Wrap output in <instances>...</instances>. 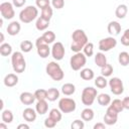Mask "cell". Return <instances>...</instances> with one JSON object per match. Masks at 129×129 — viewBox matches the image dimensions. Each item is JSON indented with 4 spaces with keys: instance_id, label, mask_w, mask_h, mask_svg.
Returning a JSON list of instances; mask_svg holds the SVG:
<instances>
[{
    "instance_id": "cell-1",
    "label": "cell",
    "mask_w": 129,
    "mask_h": 129,
    "mask_svg": "<svg viewBox=\"0 0 129 129\" xmlns=\"http://www.w3.org/2000/svg\"><path fill=\"white\" fill-rule=\"evenodd\" d=\"M72 39L73 42L71 44V49L74 52H80L81 49H83L84 46L89 42L88 36L83 29H76L72 34Z\"/></svg>"
},
{
    "instance_id": "cell-17",
    "label": "cell",
    "mask_w": 129,
    "mask_h": 129,
    "mask_svg": "<svg viewBox=\"0 0 129 129\" xmlns=\"http://www.w3.org/2000/svg\"><path fill=\"white\" fill-rule=\"evenodd\" d=\"M4 85L8 88H11V87H14L15 85H17L18 83V77L15 75V74H8L5 76L4 80Z\"/></svg>"
},
{
    "instance_id": "cell-43",
    "label": "cell",
    "mask_w": 129,
    "mask_h": 129,
    "mask_svg": "<svg viewBox=\"0 0 129 129\" xmlns=\"http://www.w3.org/2000/svg\"><path fill=\"white\" fill-rule=\"evenodd\" d=\"M51 5L55 9H61L64 6V0H51Z\"/></svg>"
},
{
    "instance_id": "cell-36",
    "label": "cell",
    "mask_w": 129,
    "mask_h": 129,
    "mask_svg": "<svg viewBox=\"0 0 129 129\" xmlns=\"http://www.w3.org/2000/svg\"><path fill=\"white\" fill-rule=\"evenodd\" d=\"M34 96L36 98V100H46L47 98V90L44 89H38L34 92Z\"/></svg>"
},
{
    "instance_id": "cell-15",
    "label": "cell",
    "mask_w": 129,
    "mask_h": 129,
    "mask_svg": "<svg viewBox=\"0 0 129 129\" xmlns=\"http://www.w3.org/2000/svg\"><path fill=\"white\" fill-rule=\"evenodd\" d=\"M107 29L112 36H116L121 32V24L118 21H111L109 22Z\"/></svg>"
},
{
    "instance_id": "cell-31",
    "label": "cell",
    "mask_w": 129,
    "mask_h": 129,
    "mask_svg": "<svg viewBox=\"0 0 129 129\" xmlns=\"http://www.w3.org/2000/svg\"><path fill=\"white\" fill-rule=\"evenodd\" d=\"M41 37L43 38V40H44L47 44H49V43H52V42L55 40V33H54L53 31H51V30H48V31L44 32Z\"/></svg>"
},
{
    "instance_id": "cell-49",
    "label": "cell",
    "mask_w": 129,
    "mask_h": 129,
    "mask_svg": "<svg viewBox=\"0 0 129 129\" xmlns=\"http://www.w3.org/2000/svg\"><path fill=\"white\" fill-rule=\"evenodd\" d=\"M6 124H7V123H5V122H2V123H0V129H6V128H7Z\"/></svg>"
},
{
    "instance_id": "cell-33",
    "label": "cell",
    "mask_w": 129,
    "mask_h": 129,
    "mask_svg": "<svg viewBox=\"0 0 129 129\" xmlns=\"http://www.w3.org/2000/svg\"><path fill=\"white\" fill-rule=\"evenodd\" d=\"M32 47H33V44H32V42L30 40H23L20 43V49L23 52H29V51H31L32 50Z\"/></svg>"
},
{
    "instance_id": "cell-45",
    "label": "cell",
    "mask_w": 129,
    "mask_h": 129,
    "mask_svg": "<svg viewBox=\"0 0 129 129\" xmlns=\"http://www.w3.org/2000/svg\"><path fill=\"white\" fill-rule=\"evenodd\" d=\"M25 2H26V0H12V3L14 5V7H17V8L22 7L25 4Z\"/></svg>"
},
{
    "instance_id": "cell-12",
    "label": "cell",
    "mask_w": 129,
    "mask_h": 129,
    "mask_svg": "<svg viewBox=\"0 0 129 129\" xmlns=\"http://www.w3.org/2000/svg\"><path fill=\"white\" fill-rule=\"evenodd\" d=\"M66 50H64V46L61 42L56 41L53 43L52 47H51V55L55 60H61L64 56Z\"/></svg>"
},
{
    "instance_id": "cell-28",
    "label": "cell",
    "mask_w": 129,
    "mask_h": 129,
    "mask_svg": "<svg viewBox=\"0 0 129 129\" xmlns=\"http://www.w3.org/2000/svg\"><path fill=\"white\" fill-rule=\"evenodd\" d=\"M118 61L121 66L126 67L129 64V53L127 51H122L118 55Z\"/></svg>"
},
{
    "instance_id": "cell-7",
    "label": "cell",
    "mask_w": 129,
    "mask_h": 129,
    "mask_svg": "<svg viewBox=\"0 0 129 129\" xmlns=\"http://www.w3.org/2000/svg\"><path fill=\"white\" fill-rule=\"evenodd\" d=\"M76 108H77V104H76V101L74 99L61 98L58 101V109L64 114L74 112L76 110Z\"/></svg>"
},
{
    "instance_id": "cell-34",
    "label": "cell",
    "mask_w": 129,
    "mask_h": 129,
    "mask_svg": "<svg viewBox=\"0 0 129 129\" xmlns=\"http://www.w3.org/2000/svg\"><path fill=\"white\" fill-rule=\"evenodd\" d=\"M104 123L106 125H114L116 124L117 120H118V116H113V115H110L108 113H106L104 115Z\"/></svg>"
},
{
    "instance_id": "cell-39",
    "label": "cell",
    "mask_w": 129,
    "mask_h": 129,
    "mask_svg": "<svg viewBox=\"0 0 129 129\" xmlns=\"http://www.w3.org/2000/svg\"><path fill=\"white\" fill-rule=\"evenodd\" d=\"M83 50H84V53L86 54V56H89V57L92 56L94 54V44L92 42H88L84 46Z\"/></svg>"
},
{
    "instance_id": "cell-6",
    "label": "cell",
    "mask_w": 129,
    "mask_h": 129,
    "mask_svg": "<svg viewBox=\"0 0 129 129\" xmlns=\"http://www.w3.org/2000/svg\"><path fill=\"white\" fill-rule=\"evenodd\" d=\"M96 98H97V90L95 88H93V87H86L83 90L81 100H82V103L85 106L90 107L94 103Z\"/></svg>"
},
{
    "instance_id": "cell-4",
    "label": "cell",
    "mask_w": 129,
    "mask_h": 129,
    "mask_svg": "<svg viewBox=\"0 0 129 129\" xmlns=\"http://www.w3.org/2000/svg\"><path fill=\"white\" fill-rule=\"evenodd\" d=\"M11 62H12L13 71L17 74L23 73L26 69V61L24 59V56H23L22 52H20V51H15V52L12 53Z\"/></svg>"
},
{
    "instance_id": "cell-26",
    "label": "cell",
    "mask_w": 129,
    "mask_h": 129,
    "mask_svg": "<svg viewBox=\"0 0 129 129\" xmlns=\"http://www.w3.org/2000/svg\"><path fill=\"white\" fill-rule=\"evenodd\" d=\"M12 53V46L9 43L3 42L0 45V54L2 56H8Z\"/></svg>"
},
{
    "instance_id": "cell-32",
    "label": "cell",
    "mask_w": 129,
    "mask_h": 129,
    "mask_svg": "<svg viewBox=\"0 0 129 129\" xmlns=\"http://www.w3.org/2000/svg\"><path fill=\"white\" fill-rule=\"evenodd\" d=\"M61 111L59 110V109H55V108H53V109H51L50 111H49V115H48V117H50L51 119H53L55 122H59L60 120H61Z\"/></svg>"
},
{
    "instance_id": "cell-24",
    "label": "cell",
    "mask_w": 129,
    "mask_h": 129,
    "mask_svg": "<svg viewBox=\"0 0 129 129\" xmlns=\"http://www.w3.org/2000/svg\"><path fill=\"white\" fill-rule=\"evenodd\" d=\"M94 116H95L94 111L91 108H89V107L88 108H85L82 111V113H81V118L84 121H91V120L94 119Z\"/></svg>"
},
{
    "instance_id": "cell-2",
    "label": "cell",
    "mask_w": 129,
    "mask_h": 129,
    "mask_svg": "<svg viewBox=\"0 0 129 129\" xmlns=\"http://www.w3.org/2000/svg\"><path fill=\"white\" fill-rule=\"evenodd\" d=\"M38 16V9L36 6L29 5L22 9L19 13V20L23 23H30Z\"/></svg>"
},
{
    "instance_id": "cell-47",
    "label": "cell",
    "mask_w": 129,
    "mask_h": 129,
    "mask_svg": "<svg viewBox=\"0 0 129 129\" xmlns=\"http://www.w3.org/2000/svg\"><path fill=\"white\" fill-rule=\"evenodd\" d=\"M105 128H106L105 123H97L94 125V129H105Z\"/></svg>"
},
{
    "instance_id": "cell-30",
    "label": "cell",
    "mask_w": 129,
    "mask_h": 129,
    "mask_svg": "<svg viewBox=\"0 0 129 129\" xmlns=\"http://www.w3.org/2000/svg\"><path fill=\"white\" fill-rule=\"evenodd\" d=\"M108 85V81L106 80V77L104 76H99L95 79V86L99 89H104Z\"/></svg>"
},
{
    "instance_id": "cell-9",
    "label": "cell",
    "mask_w": 129,
    "mask_h": 129,
    "mask_svg": "<svg viewBox=\"0 0 129 129\" xmlns=\"http://www.w3.org/2000/svg\"><path fill=\"white\" fill-rule=\"evenodd\" d=\"M13 3L10 2H2L0 4V12H1V16L4 19H12L15 15V11L13 8Z\"/></svg>"
},
{
    "instance_id": "cell-19",
    "label": "cell",
    "mask_w": 129,
    "mask_h": 129,
    "mask_svg": "<svg viewBox=\"0 0 129 129\" xmlns=\"http://www.w3.org/2000/svg\"><path fill=\"white\" fill-rule=\"evenodd\" d=\"M127 13H128V7H127V5H125V4H120V5H118L117 8H116V10H115V15H116V17L119 18V19L125 18V16L127 15Z\"/></svg>"
},
{
    "instance_id": "cell-11",
    "label": "cell",
    "mask_w": 129,
    "mask_h": 129,
    "mask_svg": "<svg viewBox=\"0 0 129 129\" xmlns=\"http://www.w3.org/2000/svg\"><path fill=\"white\" fill-rule=\"evenodd\" d=\"M117 45V40L115 37L113 36H109V37H105L102 38L99 41V49L101 51H109L112 48H114Z\"/></svg>"
},
{
    "instance_id": "cell-3",
    "label": "cell",
    "mask_w": 129,
    "mask_h": 129,
    "mask_svg": "<svg viewBox=\"0 0 129 129\" xmlns=\"http://www.w3.org/2000/svg\"><path fill=\"white\" fill-rule=\"evenodd\" d=\"M45 72L46 74L53 80V81H61L64 77V73L63 71L61 70L60 66L56 62V61H50L46 64V68H45Z\"/></svg>"
},
{
    "instance_id": "cell-29",
    "label": "cell",
    "mask_w": 129,
    "mask_h": 129,
    "mask_svg": "<svg viewBox=\"0 0 129 129\" xmlns=\"http://www.w3.org/2000/svg\"><path fill=\"white\" fill-rule=\"evenodd\" d=\"M1 118H2V122L9 124L13 121V113L10 110H2Z\"/></svg>"
},
{
    "instance_id": "cell-10",
    "label": "cell",
    "mask_w": 129,
    "mask_h": 129,
    "mask_svg": "<svg viewBox=\"0 0 129 129\" xmlns=\"http://www.w3.org/2000/svg\"><path fill=\"white\" fill-rule=\"evenodd\" d=\"M109 87H110V90L111 92L116 95V96H119L121 95L123 92H124V86H123V82L120 78H117V77H114L112 78L110 81H109Z\"/></svg>"
},
{
    "instance_id": "cell-14",
    "label": "cell",
    "mask_w": 129,
    "mask_h": 129,
    "mask_svg": "<svg viewBox=\"0 0 129 129\" xmlns=\"http://www.w3.org/2000/svg\"><path fill=\"white\" fill-rule=\"evenodd\" d=\"M36 114H37L36 110L28 107V108H26V109L23 110L22 117H23V119L26 122H34L35 119H36Z\"/></svg>"
},
{
    "instance_id": "cell-8",
    "label": "cell",
    "mask_w": 129,
    "mask_h": 129,
    "mask_svg": "<svg viewBox=\"0 0 129 129\" xmlns=\"http://www.w3.org/2000/svg\"><path fill=\"white\" fill-rule=\"evenodd\" d=\"M35 45H36L37 54H38L41 58H46V57L49 55V53H50V48H49L48 44L43 40V38H42L41 36L36 39Z\"/></svg>"
},
{
    "instance_id": "cell-38",
    "label": "cell",
    "mask_w": 129,
    "mask_h": 129,
    "mask_svg": "<svg viewBox=\"0 0 129 129\" xmlns=\"http://www.w3.org/2000/svg\"><path fill=\"white\" fill-rule=\"evenodd\" d=\"M113 73V67L110 63H106L104 67L101 68V74L104 77H110Z\"/></svg>"
},
{
    "instance_id": "cell-48",
    "label": "cell",
    "mask_w": 129,
    "mask_h": 129,
    "mask_svg": "<svg viewBox=\"0 0 129 129\" xmlns=\"http://www.w3.org/2000/svg\"><path fill=\"white\" fill-rule=\"evenodd\" d=\"M17 129H29V126L27 124H19L17 126Z\"/></svg>"
},
{
    "instance_id": "cell-13",
    "label": "cell",
    "mask_w": 129,
    "mask_h": 129,
    "mask_svg": "<svg viewBox=\"0 0 129 129\" xmlns=\"http://www.w3.org/2000/svg\"><path fill=\"white\" fill-rule=\"evenodd\" d=\"M19 100H20V102H21L23 105L29 106V105H31V104L34 103V101L36 100V98H35L34 94H32V93H30V92H23V93L20 94Z\"/></svg>"
},
{
    "instance_id": "cell-25",
    "label": "cell",
    "mask_w": 129,
    "mask_h": 129,
    "mask_svg": "<svg viewBox=\"0 0 129 129\" xmlns=\"http://www.w3.org/2000/svg\"><path fill=\"white\" fill-rule=\"evenodd\" d=\"M97 101H98L99 105L105 107V106H108V105L111 103V97H110L108 94H104V93H102V94L98 95V97H97Z\"/></svg>"
},
{
    "instance_id": "cell-22",
    "label": "cell",
    "mask_w": 129,
    "mask_h": 129,
    "mask_svg": "<svg viewBox=\"0 0 129 129\" xmlns=\"http://www.w3.org/2000/svg\"><path fill=\"white\" fill-rule=\"evenodd\" d=\"M95 63L102 68L104 67L106 63H107V57L105 55V53H103V51H100V52H97L95 54Z\"/></svg>"
},
{
    "instance_id": "cell-42",
    "label": "cell",
    "mask_w": 129,
    "mask_h": 129,
    "mask_svg": "<svg viewBox=\"0 0 129 129\" xmlns=\"http://www.w3.org/2000/svg\"><path fill=\"white\" fill-rule=\"evenodd\" d=\"M84 126H85L84 121L79 120V119L75 120V121L71 124V128H72V129H83V128H84Z\"/></svg>"
},
{
    "instance_id": "cell-23",
    "label": "cell",
    "mask_w": 129,
    "mask_h": 129,
    "mask_svg": "<svg viewBox=\"0 0 129 129\" xmlns=\"http://www.w3.org/2000/svg\"><path fill=\"white\" fill-rule=\"evenodd\" d=\"M94 76H95V74H94L93 70H91L89 68H86V69L81 70L80 77L83 80H85V81H91V80H93L94 79Z\"/></svg>"
},
{
    "instance_id": "cell-37",
    "label": "cell",
    "mask_w": 129,
    "mask_h": 129,
    "mask_svg": "<svg viewBox=\"0 0 129 129\" xmlns=\"http://www.w3.org/2000/svg\"><path fill=\"white\" fill-rule=\"evenodd\" d=\"M111 107H113L117 112H122L123 110H124V106H123V103H122V101L121 100H119V99H115V100H113L112 102H111V105H110Z\"/></svg>"
},
{
    "instance_id": "cell-50",
    "label": "cell",
    "mask_w": 129,
    "mask_h": 129,
    "mask_svg": "<svg viewBox=\"0 0 129 129\" xmlns=\"http://www.w3.org/2000/svg\"><path fill=\"white\" fill-rule=\"evenodd\" d=\"M3 41H4V35H3V33H1V40H0V42L3 43Z\"/></svg>"
},
{
    "instance_id": "cell-41",
    "label": "cell",
    "mask_w": 129,
    "mask_h": 129,
    "mask_svg": "<svg viewBox=\"0 0 129 129\" xmlns=\"http://www.w3.org/2000/svg\"><path fill=\"white\" fill-rule=\"evenodd\" d=\"M50 4V1L49 0H35V5L37 8H40V9H43L47 6H49Z\"/></svg>"
},
{
    "instance_id": "cell-5",
    "label": "cell",
    "mask_w": 129,
    "mask_h": 129,
    "mask_svg": "<svg viewBox=\"0 0 129 129\" xmlns=\"http://www.w3.org/2000/svg\"><path fill=\"white\" fill-rule=\"evenodd\" d=\"M87 62V56L85 53L83 52H76L70 59V64L72 70L74 71H80L81 69H83L85 67Z\"/></svg>"
},
{
    "instance_id": "cell-46",
    "label": "cell",
    "mask_w": 129,
    "mask_h": 129,
    "mask_svg": "<svg viewBox=\"0 0 129 129\" xmlns=\"http://www.w3.org/2000/svg\"><path fill=\"white\" fill-rule=\"evenodd\" d=\"M122 103H123L124 109L129 110V97H125V98L122 100Z\"/></svg>"
},
{
    "instance_id": "cell-44",
    "label": "cell",
    "mask_w": 129,
    "mask_h": 129,
    "mask_svg": "<svg viewBox=\"0 0 129 129\" xmlns=\"http://www.w3.org/2000/svg\"><path fill=\"white\" fill-rule=\"evenodd\" d=\"M57 122H55L53 119H51L50 117H47L45 120H44V126L46 128H53L55 125H56Z\"/></svg>"
},
{
    "instance_id": "cell-35",
    "label": "cell",
    "mask_w": 129,
    "mask_h": 129,
    "mask_svg": "<svg viewBox=\"0 0 129 129\" xmlns=\"http://www.w3.org/2000/svg\"><path fill=\"white\" fill-rule=\"evenodd\" d=\"M52 14H53V10L49 5V6L45 7V8H43V9H41V15L40 16L45 18V19H47V20H50L51 17H52Z\"/></svg>"
},
{
    "instance_id": "cell-27",
    "label": "cell",
    "mask_w": 129,
    "mask_h": 129,
    "mask_svg": "<svg viewBox=\"0 0 129 129\" xmlns=\"http://www.w3.org/2000/svg\"><path fill=\"white\" fill-rule=\"evenodd\" d=\"M58 97H59V91L57 89H55V88H49L47 90V98L46 99L49 102L55 101L56 99H58Z\"/></svg>"
},
{
    "instance_id": "cell-21",
    "label": "cell",
    "mask_w": 129,
    "mask_h": 129,
    "mask_svg": "<svg viewBox=\"0 0 129 129\" xmlns=\"http://www.w3.org/2000/svg\"><path fill=\"white\" fill-rule=\"evenodd\" d=\"M76 92V87L72 83H66L61 86V93L66 96H72Z\"/></svg>"
},
{
    "instance_id": "cell-20",
    "label": "cell",
    "mask_w": 129,
    "mask_h": 129,
    "mask_svg": "<svg viewBox=\"0 0 129 129\" xmlns=\"http://www.w3.org/2000/svg\"><path fill=\"white\" fill-rule=\"evenodd\" d=\"M48 25H49V20H47V19H45V18H43V17H41V16H39V17L36 19L35 27H36L37 30L43 31V30H45V29L48 27Z\"/></svg>"
},
{
    "instance_id": "cell-18",
    "label": "cell",
    "mask_w": 129,
    "mask_h": 129,
    "mask_svg": "<svg viewBox=\"0 0 129 129\" xmlns=\"http://www.w3.org/2000/svg\"><path fill=\"white\" fill-rule=\"evenodd\" d=\"M35 110L37 114L39 115H44L47 110H48V104L45 100H38L36 105H35Z\"/></svg>"
},
{
    "instance_id": "cell-16",
    "label": "cell",
    "mask_w": 129,
    "mask_h": 129,
    "mask_svg": "<svg viewBox=\"0 0 129 129\" xmlns=\"http://www.w3.org/2000/svg\"><path fill=\"white\" fill-rule=\"evenodd\" d=\"M20 29H21V25H20V23L18 21H12L7 26V32L11 36L17 35L19 33Z\"/></svg>"
},
{
    "instance_id": "cell-40",
    "label": "cell",
    "mask_w": 129,
    "mask_h": 129,
    "mask_svg": "<svg viewBox=\"0 0 129 129\" xmlns=\"http://www.w3.org/2000/svg\"><path fill=\"white\" fill-rule=\"evenodd\" d=\"M121 43L125 46H129V28H127L121 36Z\"/></svg>"
}]
</instances>
